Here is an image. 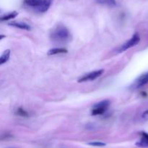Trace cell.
Instances as JSON below:
<instances>
[{
	"instance_id": "6da1fadb",
	"label": "cell",
	"mask_w": 148,
	"mask_h": 148,
	"mask_svg": "<svg viewBox=\"0 0 148 148\" xmlns=\"http://www.w3.org/2000/svg\"><path fill=\"white\" fill-rule=\"evenodd\" d=\"M70 37V33L66 28L64 26H59L52 30L51 38L52 40L58 42H64Z\"/></svg>"
},
{
	"instance_id": "7a4b0ae2",
	"label": "cell",
	"mask_w": 148,
	"mask_h": 148,
	"mask_svg": "<svg viewBox=\"0 0 148 148\" xmlns=\"http://www.w3.org/2000/svg\"><path fill=\"white\" fill-rule=\"evenodd\" d=\"M140 36H139L138 33H135V34H134V36H133L128 41L126 42L125 44H124L120 47V49H119V52H124V51L133 47V46H134L135 45H137V44L140 42Z\"/></svg>"
},
{
	"instance_id": "3957f363",
	"label": "cell",
	"mask_w": 148,
	"mask_h": 148,
	"mask_svg": "<svg viewBox=\"0 0 148 148\" xmlns=\"http://www.w3.org/2000/svg\"><path fill=\"white\" fill-rule=\"evenodd\" d=\"M103 72V70H98V71H92V72L88 73L85 74V75H82L81 78H79V79H78V82L81 83L88 81H93V80L96 79L97 78L101 76Z\"/></svg>"
},
{
	"instance_id": "277c9868",
	"label": "cell",
	"mask_w": 148,
	"mask_h": 148,
	"mask_svg": "<svg viewBox=\"0 0 148 148\" xmlns=\"http://www.w3.org/2000/svg\"><path fill=\"white\" fill-rule=\"evenodd\" d=\"M148 83V73H145L143 75H142L141 76L139 77L137 80L135 81V82L133 84V88L134 89H137L140 88V87L143 86L145 84H147Z\"/></svg>"
},
{
	"instance_id": "5b68a950",
	"label": "cell",
	"mask_w": 148,
	"mask_h": 148,
	"mask_svg": "<svg viewBox=\"0 0 148 148\" xmlns=\"http://www.w3.org/2000/svg\"><path fill=\"white\" fill-rule=\"evenodd\" d=\"M141 139L136 142V145L140 147H148V133L143 132L141 133Z\"/></svg>"
},
{
	"instance_id": "8992f818",
	"label": "cell",
	"mask_w": 148,
	"mask_h": 148,
	"mask_svg": "<svg viewBox=\"0 0 148 148\" xmlns=\"http://www.w3.org/2000/svg\"><path fill=\"white\" fill-rule=\"evenodd\" d=\"M9 26H12V27L14 28H18L20 29H23V30H30V26H28L26 23H23V22H12V23H9Z\"/></svg>"
},
{
	"instance_id": "52a82bcc",
	"label": "cell",
	"mask_w": 148,
	"mask_h": 148,
	"mask_svg": "<svg viewBox=\"0 0 148 148\" xmlns=\"http://www.w3.org/2000/svg\"><path fill=\"white\" fill-rule=\"evenodd\" d=\"M51 0H44L43 4H42L40 7L36 8V10H37L39 12H46L49 9L51 4Z\"/></svg>"
},
{
	"instance_id": "ba28073f",
	"label": "cell",
	"mask_w": 148,
	"mask_h": 148,
	"mask_svg": "<svg viewBox=\"0 0 148 148\" xmlns=\"http://www.w3.org/2000/svg\"><path fill=\"white\" fill-rule=\"evenodd\" d=\"M109 105H110V102L108 101V100H103V101L94 104L92 108H100V109H103V110H107V109H108V106Z\"/></svg>"
},
{
	"instance_id": "9c48e42d",
	"label": "cell",
	"mask_w": 148,
	"mask_h": 148,
	"mask_svg": "<svg viewBox=\"0 0 148 148\" xmlns=\"http://www.w3.org/2000/svg\"><path fill=\"white\" fill-rule=\"evenodd\" d=\"M43 1L44 0H25V4L28 6H30V7L38 8L43 4Z\"/></svg>"
},
{
	"instance_id": "30bf717a",
	"label": "cell",
	"mask_w": 148,
	"mask_h": 148,
	"mask_svg": "<svg viewBox=\"0 0 148 148\" xmlns=\"http://www.w3.org/2000/svg\"><path fill=\"white\" fill-rule=\"evenodd\" d=\"M67 50L64 48H53V49H50L48 52V55H57V54H62V53H66Z\"/></svg>"
},
{
	"instance_id": "8fae6325",
	"label": "cell",
	"mask_w": 148,
	"mask_h": 148,
	"mask_svg": "<svg viewBox=\"0 0 148 148\" xmlns=\"http://www.w3.org/2000/svg\"><path fill=\"white\" fill-rule=\"evenodd\" d=\"M10 49H7V50L4 51L3 52V54L1 55V57H0V65H2V64L5 63L8 61V59H10Z\"/></svg>"
},
{
	"instance_id": "7c38bea8",
	"label": "cell",
	"mask_w": 148,
	"mask_h": 148,
	"mask_svg": "<svg viewBox=\"0 0 148 148\" xmlns=\"http://www.w3.org/2000/svg\"><path fill=\"white\" fill-rule=\"evenodd\" d=\"M96 2L100 4L109 6V7H114L116 4V0H96Z\"/></svg>"
},
{
	"instance_id": "4fadbf2b",
	"label": "cell",
	"mask_w": 148,
	"mask_h": 148,
	"mask_svg": "<svg viewBox=\"0 0 148 148\" xmlns=\"http://www.w3.org/2000/svg\"><path fill=\"white\" fill-rule=\"evenodd\" d=\"M17 15H18V13H17V12H12L9 13V14L5 15L4 16H1L0 20H1V21H6V20H10V19L14 18V17H15Z\"/></svg>"
},
{
	"instance_id": "5bb4252c",
	"label": "cell",
	"mask_w": 148,
	"mask_h": 148,
	"mask_svg": "<svg viewBox=\"0 0 148 148\" xmlns=\"http://www.w3.org/2000/svg\"><path fill=\"white\" fill-rule=\"evenodd\" d=\"M88 145H90V146H94V147H104L106 145V144L104 143V142H89L88 143Z\"/></svg>"
},
{
	"instance_id": "9a60e30c",
	"label": "cell",
	"mask_w": 148,
	"mask_h": 148,
	"mask_svg": "<svg viewBox=\"0 0 148 148\" xmlns=\"http://www.w3.org/2000/svg\"><path fill=\"white\" fill-rule=\"evenodd\" d=\"M17 113L18 115H22V116H27V113H26L24 110H23V109H21V108L17 109Z\"/></svg>"
},
{
	"instance_id": "2e32d148",
	"label": "cell",
	"mask_w": 148,
	"mask_h": 148,
	"mask_svg": "<svg viewBox=\"0 0 148 148\" xmlns=\"http://www.w3.org/2000/svg\"><path fill=\"white\" fill-rule=\"evenodd\" d=\"M145 113V114H147V113H148V110H147V111H146Z\"/></svg>"
}]
</instances>
